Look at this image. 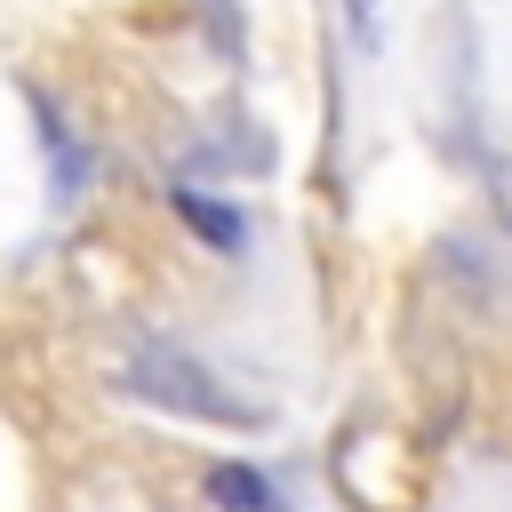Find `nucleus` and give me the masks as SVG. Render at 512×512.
Masks as SVG:
<instances>
[{"instance_id": "1", "label": "nucleus", "mask_w": 512, "mask_h": 512, "mask_svg": "<svg viewBox=\"0 0 512 512\" xmlns=\"http://www.w3.org/2000/svg\"><path fill=\"white\" fill-rule=\"evenodd\" d=\"M136 392H144V400H168V408H184V416H208V424H256V408H240L232 392H216V376L192 368L184 352H144V360H136Z\"/></svg>"}, {"instance_id": "2", "label": "nucleus", "mask_w": 512, "mask_h": 512, "mask_svg": "<svg viewBox=\"0 0 512 512\" xmlns=\"http://www.w3.org/2000/svg\"><path fill=\"white\" fill-rule=\"evenodd\" d=\"M168 208H176V216H184L216 256H240V248H248V216H240L232 200H208L200 184H176V192H168Z\"/></svg>"}, {"instance_id": "3", "label": "nucleus", "mask_w": 512, "mask_h": 512, "mask_svg": "<svg viewBox=\"0 0 512 512\" xmlns=\"http://www.w3.org/2000/svg\"><path fill=\"white\" fill-rule=\"evenodd\" d=\"M208 504H216V512H280V496H272V480H264L256 464H240V456H224V464H208Z\"/></svg>"}, {"instance_id": "4", "label": "nucleus", "mask_w": 512, "mask_h": 512, "mask_svg": "<svg viewBox=\"0 0 512 512\" xmlns=\"http://www.w3.org/2000/svg\"><path fill=\"white\" fill-rule=\"evenodd\" d=\"M344 8V32H352V48H384V0H336Z\"/></svg>"}, {"instance_id": "5", "label": "nucleus", "mask_w": 512, "mask_h": 512, "mask_svg": "<svg viewBox=\"0 0 512 512\" xmlns=\"http://www.w3.org/2000/svg\"><path fill=\"white\" fill-rule=\"evenodd\" d=\"M488 184H496V208H504V224H512V168H504V160H488Z\"/></svg>"}]
</instances>
